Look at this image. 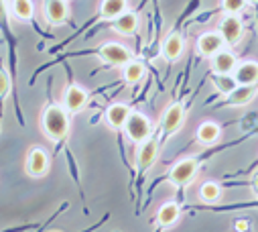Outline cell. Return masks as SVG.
Listing matches in <instances>:
<instances>
[{"mask_svg": "<svg viewBox=\"0 0 258 232\" xmlns=\"http://www.w3.org/2000/svg\"><path fill=\"white\" fill-rule=\"evenodd\" d=\"M200 200L204 204H218L222 200V188L216 182H206L200 188Z\"/></svg>", "mask_w": 258, "mask_h": 232, "instance_id": "obj_23", "label": "cell"}, {"mask_svg": "<svg viewBox=\"0 0 258 232\" xmlns=\"http://www.w3.org/2000/svg\"><path fill=\"white\" fill-rule=\"evenodd\" d=\"M179 218H181V208L175 202H167L157 212V226H161V228L173 226L175 222H179Z\"/></svg>", "mask_w": 258, "mask_h": 232, "instance_id": "obj_19", "label": "cell"}, {"mask_svg": "<svg viewBox=\"0 0 258 232\" xmlns=\"http://www.w3.org/2000/svg\"><path fill=\"white\" fill-rule=\"evenodd\" d=\"M11 13L17 21L21 23H27L33 19V0H11Z\"/></svg>", "mask_w": 258, "mask_h": 232, "instance_id": "obj_21", "label": "cell"}, {"mask_svg": "<svg viewBox=\"0 0 258 232\" xmlns=\"http://www.w3.org/2000/svg\"><path fill=\"white\" fill-rule=\"evenodd\" d=\"M110 23H112V31L118 33V35H122V37L133 35L139 29V17L133 11H126L124 15H120L118 19H114Z\"/></svg>", "mask_w": 258, "mask_h": 232, "instance_id": "obj_16", "label": "cell"}, {"mask_svg": "<svg viewBox=\"0 0 258 232\" xmlns=\"http://www.w3.org/2000/svg\"><path fill=\"white\" fill-rule=\"evenodd\" d=\"M98 55H100V60L108 66H116V68H124L128 62H133V51L120 45V43H104L100 49H98Z\"/></svg>", "mask_w": 258, "mask_h": 232, "instance_id": "obj_5", "label": "cell"}, {"mask_svg": "<svg viewBox=\"0 0 258 232\" xmlns=\"http://www.w3.org/2000/svg\"><path fill=\"white\" fill-rule=\"evenodd\" d=\"M9 92H11V78H9L7 70L0 66V100H5Z\"/></svg>", "mask_w": 258, "mask_h": 232, "instance_id": "obj_26", "label": "cell"}, {"mask_svg": "<svg viewBox=\"0 0 258 232\" xmlns=\"http://www.w3.org/2000/svg\"><path fill=\"white\" fill-rule=\"evenodd\" d=\"M236 230L238 232H248V220H236Z\"/></svg>", "mask_w": 258, "mask_h": 232, "instance_id": "obj_27", "label": "cell"}, {"mask_svg": "<svg viewBox=\"0 0 258 232\" xmlns=\"http://www.w3.org/2000/svg\"><path fill=\"white\" fill-rule=\"evenodd\" d=\"M234 80L238 86H254L258 82V62H242L234 70Z\"/></svg>", "mask_w": 258, "mask_h": 232, "instance_id": "obj_15", "label": "cell"}, {"mask_svg": "<svg viewBox=\"0 0 258 232\" xmlns=\"http://www.w3.org/2000/svg\"><path fill=\"white\" fill-rule=\"evenodd\" d=\"M246 3H252V5H258V0H246Z\"/></svg>", "mask_w": 258, "mask_h": 232, "instance_id": "obj_29", "label": "cell"}, {"mask_svg": "<svg viewBox=\"0 0 258 232\" xmlns=\"http://www.w3.org/2000/svg\"><path fill=\"white\" fill-rule=\"evenodd\" d=\"M147 76V68L141 62H128L122 68V78L126 84H139Z\"/></svg>", "mask_w": 258, "mask_h": 232, "instance_id": "obj_22", "label": "cell"}, {"mask_svg": "<svg viewBox=\"0 0 258 232\" xmlns=\"http://www.w3.org/2000/svg\"><path fill=\"white\" fill-rule=\"evenodd\" d=\"M185 51V39L183 35L179 33H171L165 41H163V47H161V55H163V60L165 62H177L181 60V55Z\"/></svg>", "mask_w": 258, "mask_h": 232, "instance_id": "obj_12", "label": "cell"}, {"mask_svg": "<svg viewBox=\"0 0 258 232\" xmlns=\"http://www.w3.org/2000/svg\"><path fill=\"white\" fill-rule=\"evenodd\" d=\"M196 47H198V53L202 57H210V60H212L214 55H218L220 51L226 49V41H224V37L218 31H208V33H202L198 37Z\"/></svg>", "mask_w": 258, "mask_h": 232, "instance_id": "obj_7", "label": "cell"}, {"mask_svg": "<svg viewBox=\"0 0 258 232\" xmlns=\"http://www.w3.org/2000/svg\"><path fill=\"white\" fill-rule=\"evenodd\" d=\"M88 102H90V94L80 84H70L66 90H63V108H66L70 114L82 112L88 106Z\"/></svg>", "mask_w": 258, "mask_h": 232, "instance_id": "obj_6", "label": "cell"}, {"mask_svg": "<svg viewBox=\"0 0 258 232\" xmlns=\"http://www.w3.org/2000/svg\"><path fill=\"white\" fill-rule=\"evenodd\" d=\"M72 121L70 112L63 108V104H47L41 112V131L49 141H63L70 135Z\"/></svg>", "mask_w": 258, "mask_h": 232, "instance_id": "obj_1", "label": "cell"}, {"mask_svg": "<svg viewBox=\"0 0 258 232\" xmlns=\"http://www.w3.org/2000/svg\"><path fill=\"white\" fill-rule=\"evenodd\" d=\"M43 17L51 25H63L70 19V7L66 0H43Z\"/></svg>", "mask_w": 258, "mask_h": 232, "instance_id": "obj_9", "label": "cell"}, {"mask_svg": "<svg viewBox=\"0 0 258 232\" xmlns=\"http://www.w3.org/2000/svg\"><path fill=\"white\" fill-rule=\"evenodd\" d=\"M254 98H256V88L254 86H238L228 96V104L230 106H248Z\"/></svg>", "mask_w": 258, "mask_h": 232, "instance_id": "obj_20", "label": "cell"}, {"mask_svg": "<svg viewBox=\"0 0 258 232\" xmlns=\"http://www.w3.org/2000/svg\"><path fill=\"white\" fill-rule=\"evenodd\" d=\"M246 5H248L246 0H222V3H220L222 11H224L226 15H238V13L244 11Z\"/></svg>", "mask_w": 258, "mask_h": 232, "instance_id": "obj_25", "label": "cell"}, {"mask_svg": "<svg viewBox=\"0 0 258 232\" xmlns=\"http://www.w3.org/2000/svg\"><path fill=\"white\" fill-rule=\"evenodd\" d=\"M238 68V60H236V55L228 49L220 51L218 55L212 57V70L216 76H232L234 70Z\"/></svg>", "mask_w": 258, "mask_h": 232, "instance_id": "obj_13", "label": "cell"}, {"mask_svg": "<svg viewBox=\"0 0 258 232\" xmlns=\"http://www.w3.org/2000/svg\"><path fill=\"white\" fill-rule=\"evenodd\" d=\"M128 11V0H102L100 5V19L114 21Z\"/></svg>", "mask_w": 258, "mask_h": 232, "instance_id": "obj_18", "label": "cell"}, {"mask_svg": "<svg viewBox=\"0 0 258 232\" xmlns=\"http://www.w3.org/2000/svg\"><path fill=\"white\" fill-rule=\"evenodd\" d=\"M51 167V157L43 147H31L25 155V173L31 178H43Z\"/></svg>", "mask_w": 258, "mask_h": 232, "instance_id": "obj_4", "label": "cell"}, {"mask_svg": "<svg viewBox=\"0 0 258 232\" xmlns=\"http://www.w3.org/2000/svg\"><path fill=\"white\" fill-rule=\"evenodd\" d=\"M218 33L224 37L226 45H236L244 37V25L238 19V15H226L222 19V23H220V31Z\"/></svg>", "mask_w": 258, "mask_h": 232, "instance_id": "obj_8", "label": "cell"}, {"mask_svg": "<svg viewBox=\"0 0 258 232\" xmlns=\"http://www.w3.org/2000/svg\"><path fill=\"white\" fill-rule=\"evenodd\" d=\"M157 155H159V141L151 137V139H147L145 143H141V147H139V155H137L139 167H141L143 171L151 169L153 163L157 161Z\"/></svg>", "mask_w": 258, "mask_h": 232, "instance_id": "obj_14", "label": "cell"}, {"mask_svg": "<svg viewBox=\"0 0 258 232\" xmlns=\"http://www.w3.org/2000/svg\"><path fill=\"white\" fill-rule=\"evenodd\" d=\"M252 190H254V194H258V173L252 178Z\"/></svg>", "mask_w": 258, "mask_h": 232, "instance_id": "obj_28", "label": "cell"}, {"mask_svg": "<svg viewBox=\"0 0 258 232\" xmlns=\"http://www.w3.org/2000/svg\"><path fill=\"white\" fill-rule=\"evenodd\" d=\"M198 171H200L198 159L185 157V159L177 161V163L171 167V171H169V182H171L175 188H183V186L191 184V180L198 176Z\"/></svg>", "mask_w": 258, "mask_h": 232, "instance_id": "obj_3", "label": "cell"}, {"mask_svg": "<svg viewBox=\"0 0 258 232\" xmlns=\"http://www.w3.org/2000/svg\"><path fill=\"white\" fill-rule=\"evenodd\" d=\"M133 114V110L128 108L126 104H122V102H114V104H110L108 108H106V112H104V119H106V125L110 127V129H124V125H126V121H128V116Z\"/></svg>", "mask_w": 258, "mask_h": 232, "instance_id": "obj_11", "label": "cell"}, {"mask_svg": "<svg viewBox=\"0 0 258 232\" xmlns=\"http://www.w3.org/2000/svg\"><path fill=\"white\" fill-rule=\"evenodd\" d=\"M183 123H185V106L181 102L171 104L163 114V131L167 135H175L177 131H181Z\"/></svg>", "mask_w": 258, "mask_h": 232, "instance_id": "obj_10", "label": "cell"}, {"mask_svg": "<svg viewBox=\"0 0 258 232\" xmlns=\"http://www.w3.org/2000/svg\"><path fill=\"white\" fill-rule=\"evenodd\" d=\"M196 137H198V143L210 147V145H216V143L220 141V137H222V129H220L218 123H214V121H206V123H202V125L198 127Z\"/></svg>", "mask_w": 258, "mask_h": 232, "instance_id": "obj_17", "label": "cell"}, {"mask_svg": "<svg viewBox=\"0 0 258 232\" xmlns=\"http://www.w3.org/2000/svg\"><path fill=\"white\" fill-rule=\"evenodd\" d=\"M124 135L128 141H133L137 145L145 143L147 139H151V133H153V125L149 121V116L143 114V112H133L128 116V121L124 125Z\"/></svg>", "mask_w": 258, "mask_h": 232, "instance_id": "obj_2", "label": "cell"}, {"mask_svg": "<svg viewBox=\"0 0 258 232\" xmlns=\"http://www.w3.org/2000/svg\"><path fill=\"white\" fill-rule=\"evenodd\" d=\"M214 86H216V90H218L220 94H224V96H230V94L238 88L234 76H216V78H214Z\"/></svg>", "mask_w": 258, "mask_h": 232, "instance_id": "obj_24", "label": "cell"}]
</instances>
